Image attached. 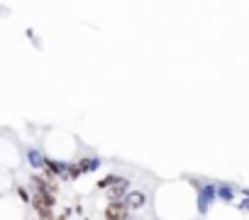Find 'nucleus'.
Listing matches in <instances>:
<instances>
[{
  "label": "nucleus",
  "mask_w": 249,
  "mask_h": 220,
  "mask_svg": "<svg viewBox=\"0 0 249 220\" xmlns=\"http://www.w3.org/2000/svg\"><path fill=\"white\" fill-rule=\"evenodd\" d=\"M105 218L107 220H124L127 218V205L120 203V201H110L105 208Z\"/></svg>",
  "instance_id": "1"
}]
</instances>
